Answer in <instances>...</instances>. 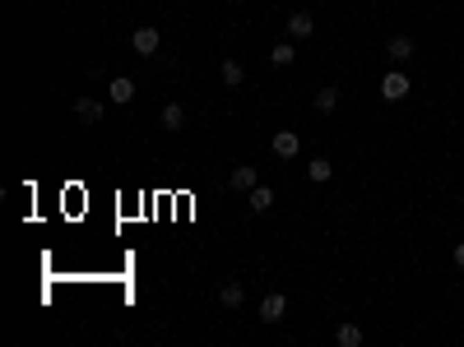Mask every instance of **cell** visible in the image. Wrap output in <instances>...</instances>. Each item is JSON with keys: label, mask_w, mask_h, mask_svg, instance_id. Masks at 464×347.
Masks as SVG:
<instances>
[{"label": "cell", "mask_w": 464, "mask_h": 347, "mask_svg": "<svg viewBox=\"0 0 464 347\" xmlns=\"http://www.w3.org/2000/svg\"><path fill=\"white\" fill-rule=\"evenodd\" d=\"M283 315H288V297H283V292H269V297L260 301V319L265 324H278Z\"/></svg>", "instance_id": "277c9868"}, {"label": "cell", "mask_w": 464, "mask_h": 347, "mask_svg": "<svg viewBox=\"0 0 464 347\" xmlns=\"http://www.w3.org/2000/svg\"><path fill=\"white\" fill-rule=\"evenodd\" d=\"M269 149H274V158H283V162H288V158H297V153H302V139H297L293 130H278V135L269 139Z\"/></svg>", "instance_id": "3957f363"}, {"label": "cell", "mask_w": 464, "mask_h": 347, "mask_svg": "<svg viewBox=\"0 0 464 347\" xmlns=\"http://www.w3.org/2000/svg\"><path fill=\"white\" fill-rule=\"evenodd\" d=\"M274 190H269V185H256V190H251V213H269L274 209Z\"/></svg>", "instance_id": "8fae6325"}, {"label": "cell", "mask_w": 464, "mask_h": 347, "mask_svg": "<svg viewBox=\"0 0 464 347\" xmlns=\"http://www.w3.org/2000/svg\"><path fill=\"white\" fill-rule=\"evenodd\" d=\"M311 28H316V19H311L307 10H297V15H288V37H311Z\"/></svg>", "instance_id": "30bf717a"}, {"label": "cell", "mask_w": 464, "mask_h": 347, "mask_svg": "<svg viewBox=\"0 0 464 347\" xmlns=\"http://www.w3.org/2000/svg\"><path fill=\"white\" fill-rule=\"evenodd\" d=\"M409 88H413V84H409V75H404V70H390V75L381 79V97H386V102H404V97H409Z\"/></svg>", "instance_id": "7a4b0ae2"}, {"label": "cell", "mask_w": 464, "mask_h": 347, "mask_svg": "<svg viewBox=\"0 0 464 347\" xmlns=\"http://www.w3.org/2000/svg\"><path fill=\"white\" fill-rule=\"evenodd\" d=\"M339 347H362V324H339Z\"/></svg>", "instance_id": "4fadbf2b"}, {"label": "cell", "mask_w": 464, "mask_h": 347, "mask_svg": "<svg viewBox=\"0 0 464 347\" xmlns=\"http://www.w3.org/2000/svg\"><path fill=\"white\" fill-rule=\"evenodd\" d=\"M158 125L177 135V130H181V125H186V106H181V102H168V106H163V111H158Z\"/></svg>", "instance_id": "9c48e42d"}, {"label": "cell", "mask_w": 464, "mask_h": 347, "mask_svg": "<svg viewBox=\"0 0 464 347\" xmlns=\"http://www.w3.org/2000/svg\"><path fill=\"white\" fill-rule=\"evenodd\" d=\"M218 301L228 306V310H237V306L247 301V292H242V283H223V287H218Z\"/></svg>", "instance_id": "7c38bea8"}, {"label": "cell", "mask_w": 464, "mask_h": 347, "mask_svg": "<svg viewBox=\"0 0 464 347\" xmlns=\"http://www.w3.org/2000/svg\"><path fill=\"white\" fill-rule=\"evenodd\" d=\"M75 116H79V125H98L102 121V102H98V97H79Z\"/></svg>", "instance_id": "ba28073f"}, {"label": "cell", "mask_w": 464, "mask_h": 347, "mask_svg": "<svg viewBox=\"0 0 464 347\" xmlns=\"http://www.w3.org/2000/svg\"><path fill=\"white\" fill-rule=\"evenodd\" d=\"M455 269H460V273H464V241H460V245H455Z\"/></svg>", "instance_id": "ac0fdd59"}, {"label": "cell", "mask_w": 464, "mask_h": 347, "mask_svg": "<svg viewBox=\"0 0 464 347\" xmlns=\"http://www.w3.org/2000/svg\"><path fill=\"white\" fill-rule=\"evenodd\" d=\"M158 42H163V37H158L154 24H139V28L130 32V46H135V56H158Z\"/></svg>", "instance_id": "6da1fadb"}, {"label": "cell", "mask_w": 464, "mask_h": 347, "mask_svg": "<svg viewBox=\"0 0 464 347\" xmlns=\"http://www.w3.org/2000/svg\"><path fill=\"white\" fill-rule=\"evenodd\" d=\"M228 185L232 190H256V185H260V171H256V167H232V176H228Z\"/></svg>", "instance_id": "52a82bcc"}, {"label": "cell", "mask_w": 464, "mask_h": 347, "mask_svg": "<svg viewBox=\"0 0 464 347\" xmlns=\"http://www.w3.org/2000/svg\"><path fill=\"white\" fill-rule=\"evenodd\" d=\"M107 97H111V102H116V106H125V102H135V79H125V75H116V79H111V84H107Z\"/></svg>", "instance_id": "8992f818"}, {"label": "cell", "mask_w": 464, "mask_h": 347, "mask_svg": "<svg viewBox=\"0 0 464 347\" xmlns=\"http://www.w3.org/2000/svg\"><path fill=\"white\" fill-rule=\"evenodd\" d=\"M386 56H390V61H395V65H404V61H413V56H418V46H413V37H404V32H400V37H390V42H386Z\"/></svg>", "instance_id": "5b68a950"}, {"label": "cell", "mask_w": 464, "mask_h": 347, "mask_svg": "<svg viewBox=\"0 0 464 347\" xmlns=\"http://www.w3.org/2000/svg\"><path fill=\"white\" fill-rule=\"evenodd\" d=\"M293 61H297L293 42H278V46H269V65H293Z\"/></svg>", "instance_id": "9a60e30c"}, {"label": "cell", "mask_w": 464, "mask_h": 347, "mask_svg": "<svg viewBox=\"0 0 464 347\" xmlns=\"http://www.w3.org/2000/svg\"><path fill=\"white\" fill-rule=\"evenodd\" d=\"M223 84H228V88H242V84H247V70L237 61H223Z\"/></svg>", "instance_id": "5bb4252c"}, {"label": "cell", "mask_w": 464, "mask_h": 347, "mask_svg": "<svg viewBox=\"0 0 464 347\" xmlns=\"http://www.w3.org/2000/svg\"><path fill=\"white\" fill-rule=\"evenodd\" d=\"M334 106H339V88H330V84L316 88V111H334Z\"/></svg>", "instance_id": "2e32d148"}, {"label": "cell", "mask_w": 464, "mask_h": 347, "mask_svg": "<svg viewBox=\"0 0 464 347\" xmlns=\"http://www.w3.org/2000/svg\"><path fill=\"white\" fill-rule=\"evenodd\" d=\"M307 176H311V181H330V176H334V162H325V158H316V162L307 167Z\"/></svg>", "instance_id": "e0dca14e"}]
</instances>
